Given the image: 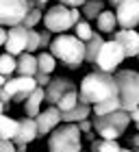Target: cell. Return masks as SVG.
Segmentation results:
<instances>
[{
    "mask_svg": "<svg viewBox=\"0 0 139 152\" xmlns=\"http://www.w3.org/2000/svg\"><path fill=\"white\" fill-rule=\"evenodd\" d=\"M96 24H98V31L100 33H107V35H111V33L115 31V13L113 11H107V9H102L98 13V18H96Z\"/></svg>",
    "mask_w": 139,
    "mask_h": 152,
    "instance_id": "cell-19",
    "label": "cell"
},
{
    "mask_svg": "<svg viewBox=\"0 0 139 152\" xmlns=\"http://www.w3.org/2000/svg\"><path fill=\"white\" fill-rule=\"evenodd\" d=\"M4 37H7V28H2V26H0V46L4 44Z\"/></svg>",
    "mask_w": 139,
    "mask_h": 152,
    "instance_id": "cell-38",
    "label": "cell"
},
{
    "mask_svg": "<svg viewBox=\"0 0 139 152\" xmlns=\"http://www.w3.org/2000/svg\"><path fill=\"white\" fill-rule=\"evenodd\" d=\"M91 150L94 152H120L122 148L117 143V139H94Z\"/></svg>",
    "mask_w": 139,
    "mask_h": 152,
    "instance_id": "cell-24",
    "label": "cell"
},
{
    "mask_svg": "<svg viewBox=\"0 0 139 152\" xmlns=\"http://www.w3.org/2000/svg\"><path fill=\"white\" fill-rule=\"evenodd\" d=\"M26 35H29V28H24L22 24L18 26H9L7 28V37H4V50L11 57H18L26 50Z\"/></svg>",
    "mask_w": 139,
    "mask_h": 152,
    "instance_id": "cell-11",
    "label": "cell"
},
{
    "mask_svg": "<svg viewBox=\"0 0 139 152\" xmlns=\"http://www.w3.org/2000/svg\"><path fill=\"white\" fill-rule=\"evenodd\" d=\"M0 102H4V104H9V102H11V96L7 94L2 87H0Z\"/></svg>",
    "mask_w": 139,
    "mask_h": 152,
    "instance_id": "cell-36",
    "label": "cell"
},
{
    "mask_svg": "<svg viewBox=\"0 0 139 152\" xmlns=\"http://www.w3.org/2000/svg\"><path fill=\"white\" fill-rule=\"evenodd\" d=\"M120 152H133V150H128V148H122V150H120Z\"/></svg>",
    "mask_w": 139,
    "mask_h": 152,
    "instance_id": "cell-44",
    "label": "cell"
},
{
    "mask_svg": "<svg viewBox=\"0 0 139 152\" xmlns=\"http://www.w3.org/2000/svg\"><path fill=\"white\" fill-rule=\"evenodd\" d=\"M35 87L37 85H35L33 76H9V78L4 80V85H2V89L11 96V102H24L26 96H29Z\"/></svg>",
    "mask_w": 139,
    "mask_h": 152,
    "instance_id": "cell-9",
    "label": "cell"
},
{
    "mask_svg": "<svg viewBox=\"0 0 139 152\" xmlns=\"http://www.w3.org/2000/svg\"><path fill=\"white\" fill-rule=\"evenodd\" d=\"M35 59H37V72L52 74V72H54V67H57V59H54L50 52H39Z\"/></svg>",
    "mask_w": 139,
    "mask_h": 152,
    "instance_id": "cell-23",
    "label": "cell"
},
{
    "mask_svg": "<svg viewBox=\"0 0 139 152\" xmlns=\"http://www.w3.org/2000/svg\"><path fill=\"white\" fill-rule=\"evenodd\" d=\"M78 20H80V11L63 4H52L50 9L41 13V22H44L46 31L50 33H67L70 28H74Z\"/></svg>",
    "mask_w": 139,
    "mask_h": 152,
    "instance_id": "cell-6",
    "label": "cell"
},
{
    "mask_svg": "<svg viewBox=\"0 0 139 152\" xmlns=\"http://www.w3.org/2000/svg\"><path fill=\"white\" fill-rule=\"evenodd\" d=\"M76 94H78V102H85V104H98V102L117 98L113 74H107L100 70L89 72L80 80V89Z\"/></svg>",
    "mask_w": 139,
    "mask_h": 152,
    "instance_id": "cell-1",
    "label": "cell"
},
{
    "mask_svg": "<svg viewBox=\"0 0 139 152\" xmlns=\"http://www.w3.org/2000/svg\"><path fill=\"white\" fill-rule=\"evenodd\" d=\"M76 85L70 78H65V76H54V78H50V83L44 87V102H48V104H57V100L63 96L65 91H70V89H74Z\"/></svg>",
    "mask_w": 139,
    "mask_h": 152,
    "instance_id": "cell-14",
    "label": "cell"
},
{
    "mask_svg": "<svg viewBox=\"0 0 139 152\" xmlns=\"http://www.w3.org/2000/svg\"><path fill=\"white\" fill-rule=\"evenodd\" d=\"M41 2H48V0H41Z\"/></svg>",
    "mask_w": 139,
    "mask_h": 152,
    "instance_id": "cell-45",
    "label": "cell"
},
{
    "mask_svg": "<svg viewBox=\"0 0 139 152\" xmlns=\"http://www.w3.org/2000/svg\"><path fill=\"white\" fill-rule=\"evenodd\" d=\"M130 143H133V152H139V135L137 133L130 137Z\"/></svg>",
    "mask_w": 139,
    "mask_h": 152,
    "instance_id": "cell-37",
    "label": "cell"
},
{
    "mask_svg": "<svg viewBox=\"0 0 139 152\" xmlns=\"http://www.w3.org/2000/svg\"><path fill=\"white\" fill-rule=\"evenodd\" d=\"M33 78H35V85H37V87H46V85H48V83H50V74H44V72H37V74H35V76H33Z\"/></svg>",
    "mask_w": 139,
    "mask_h": 152,
    "instance_id": "cell-32",
    "label": "cell"
},
{
    "mask_svg": "<svg viewBox=\"0 0 139 152\" xmlns=\"http://www.w3.org/2000/svg\"><path fill=\"white\" fill-rule=\"evenodd\" d=\"M18 133V120L9 117L7 113H0V139H13Z\"/></svg>",
    "mask_w": 139,
    "mask_h": 152,
    "instance_id": "cell-22",
    "label": "cell"
},
{
    "mask_svg": "<svg viewBox=\"0 0 139 152\" xmlns=\"http://www.w3.org/2000/svg\"><path fill=\"white\" fill-rule=\"evenodd\" d=\"M76 126H78L80 133H89V130H91V120H89V117H85V120L76 122Z\"/></svg>",
    "mask_w": 139,
    "mask_h": 152,
    "instance_id": "cell-35",
    "label": "cell"
},
{
    "mask_svg": "<svg viewBox=\"0 0 139 152\" xmlns=\"http://www.w3.org/2000/svg\"><path fill=\"white\" fill-rule=\"evenodd\" d=\"M37 139V126L33 117H22L18 120V133L13 137V146H29L31 141Z\"/></svg>",
    "mask_w": 139,
    "mask_h": 152,
    "instance_id": "cell-15",
    "label": "cell"
},
{
    "mask_svg": "<svg viewBox=\"0 0 139 152\" xmlns=\"http://www.w3.org/2000/svg\"><path fill=\"white\" fill-rule=\"evenodd\" d=\"M111 35H113L115 44H120L126 59H133L139 54V33L135 28H120V31H113Z\"/></svg>",
    "mask_w": 139,
    "mask_h": 152,
    "instance_id": "cell-12",
    "label": "cell"
},
{
    "mask_svg": "<svg viewBox=\"0 0 139 152\" xmlns=\"http://www.w3.org/2000/svg\"><path fill=\"white\" fill-rule=\"evenodd\" d=\"M130 126V117L128 111L117 109L113 113H104V115H94L91 117V128L98 133L102 139H117L128 130Z\"/></svg>",
    "mask_w": 139,
    "mask_h": 152,
    "instance_id": "cell-4",
    "label": "cell"
},
{
    "mask_svg": "<svg viewBox=\"0 0 139 152\" xmlns=\"http://www.w3.org/2000/svg\"><path fill=\"white\" fill-rule=\"evenodd\" d=\"M15 152H26V146H15Z\"/></svg>",
    "mask_w": 139,
    "mask_h": 152,
    "instance_id": "cell-42",
    "label": "cell"
},
{
    "mask_svg": "<svg viewBox=\"0 0 139 152\" xmlns=\"http://www.w3.org/2000/svg\"><path fill=\"white\" fill-rule=\"evenodd\" d=\"M26 11H29V0H0V26L9 28L22 24Z\"/></svg>",
    "mask_w": 139,
    "mask_h": 152,
    "instance_id": "cell-8",
    "label": "cell"
},
{
    "mask_svg": "<svg viewBox=\"0 0 139 152\" xmlns=\"http://www.w3.org/2000/svg\"><path fill=\"white\" fill-rule=\"evenodd\" d=\"M33 120H35V126H37V137H46L52 128H57L59 124H61V111H59L57 107L50 104L48 109L39 111Z\"/></svg>",
    "mask_w": 139,
    "mask_h": 152,
    "instance_id": "cell-13",
    "label": "cell"
},
{
    "mask_svg": "<svg viewBox=\"0 0 139 152\" xmlns=\"http://www.w3.org/2000/svg\"><path fill=\"white\" fill-rule=\"evenodd\" d=\"M0 74L4 76V78H9V76L15 74V57H11V54H0Z\"/></svg>",
    "mask_w": 139,
    "mask_h": 152,
    "instance_id": "cell-27",
    "label": "cell"
},
{
    "mask_svg": "<svg viewBox=\"0 0 139 152\" xmlns=\"http://www.w3.org/2000/svg\"><path fill=\"white\" fill-rule=\"evenodd\" d=\"M4 80H7V78H4V76H2V74H0V87H2V85H4Z\"/></svg>",
    "mask_w": 139,
    "mask_h": 152,
    "instance_id": "cell-43",
    "label": "cell"
},
{
    "mask_svg": "<svg viewBox=\"0 0 139 152\" xmlns=\"http://www.w3.org/2000/svg\"><path fill=\"white\" fill-rule=\"evenodd\" d=\"M9 107H11V104H4V102H0V113H4Z\"/></svg>",
    "mask_w": 139,
    "mask_h": 152,
    "instance_id": "cell-39",
    "label": "cell"
},
{
    "mask_svg": "<svg viewBox=\"0 0 139 152\" xmlns=\"http://www.w3.org/2000/svg\"><path fill=\"white\" fill-rule=\"evenodd\" d=\"M76 102H78V94H76V89H70V91H65V94L57 100V104H54V107L63 113V111H70Z\"/></svg>",
    "mask_w": 139,
    "mask_h": 152,
    "instance_id": "cell-25",
    "label": "cell"
},
{
    "mask_svg": "<svg viewBox=\"0 0 139 152\" xmlns=\"http://www.w3.org/2000/svg\"><path fill=\"white\" fill-rule=\"evenodd\" d=\"M35 50H39V31H35V28H29V35H26V50L24 52H35Z\"/></svg>",
    "mask_w": 139,
    "mask_h": 152,
    "instance_id": "cell-30",
    "label": "cell"
},
{
    "mask_svg": "<svg viewBox=\"0 0 139 152\" xmlns=\"http://www.w3.org/2000/svg\"><path fill=\"white\" fill-rule=\"evenodd\" d=\"M52 41V33L50 31H39V50H48V46H50Z\"/></svg>",
    "mask_w": 139,
    "mask_h": 152,
    "instance_id": "cell-31",
    "label": "cell"
},
{
    "mask_svg": "<svg viewBox=\"0 0 139 152\" xmlns=\"http://www.w3.org/2000/svg\"><path fill=\"white\" fill-rule=\"evenodd\" d=\"M124 59H126V57H124V52H122L120 44H115V41L111 39V41H102L100 50H98V54H96L94 65L98 67L100 72L113 74L117 67L122 65V61H124Z\"/></svg>",
    "mask_w": 139,
    "mask_h": 152,
    "instance_id": "cell-7",
    "label": "cell"
},
{
    "mask_svg": "<svg viewBox=\"0 0 139 152\" xmlns=\"http://www.w3.org/2000/svg\"><path fill=\"white\" fill-rule=\"evenodd\" d=\"M39 22H41V11L29 9V11H26V15H24V20H22V26H24V28H35Z\"/></svg>",
    "mask_w": 139,
    "mask_h": 152,
    "instance_id": "cell-29",
    "label": "cell"
},
{
    "mask_svg": "<svg viewBox=\"0 0 139 152\" xmlns=\"http://www.w3.org/2000/svg\"><path fill=\"white\" fill-rule=\"evenodd\" d=\"M115 22L122 28H135L139 24V0H122L115 7Z\"/></svg>",
    "mask_w": 139,
    "mask_h": 152,
    "instance_id": "cell-10",
    "label": "cell"
},
{
    "mask_svg": "<svg viewBox=\"0 0 139 152\" xmlns=\"http://www.w3.org/2000/svg\"><path fill=\"white\" fill-rule=\"evenodd\" d=\"M59 4L70 7V9H80V7L85 4V0H59Z\"/></svg>",
    "mask_w": 139,
    "mask_h": 152,
    "instance_id": "cell-33",
    "label": "cell"
},
{
    "mask_svg": "<svg viewBox=\"0 0 139 152\" xmlns=\"http://www.w3.org/2000/svg\"><path fill=\"white\" fill-rule=\"evenodd\" d=\"M0 152H15L13 141L11 139H0Z\"/></svg>",
    "mask_w": 139,
    "mask_h": 152,
    "instance_id": "cell-34",
    "label": "cell"
},
{
    "mask_svg": "<svg viewBox=\"0 0 139 152\" xmlns=\"http://www.w3.org/2000/svg\"><path fill=\"white\" fill-rule=\"evenodd\" d=\"M107 2H109L111 7H117V4H120V2H122V0H107Z\"/></svg>",
    "mask_w": 139,
    "mask_h": 152,
    "instance_id": "cell-41",
    "label": "cell"
},
{
    "mask_svg": "<svg viewBox=\"0 0 139 152\" xmlns=\"http://www.w3.org/2000/svg\"><path fill=\"white\" fill-rule=\"evenodd\" d=\"M91 152H94V150H91Z\"/></svg>",
    "mask_w": 139,
    "mask_h": 152,
    "instance_id": "cell-46",
    "label": "cell"
},
{
    "mask_svg": "<svg viewBox=\"0 0 139 152\" xmlns=\"http://www.w3.org/2000/svg\"><path fill=\"white\" fill-rule=\"evenodd\" d=\"M102 41H104V37L100 35V33H91V37L85 41V61L87 63H94L96 61V54H98Z\"/></svg>",
    "mask_w": 139,
    "mask_h": 152,
    "instance_id": "cell-20",
    "label": "cell"
},
{
    "mask_svg": "<svg viewBox=\"0 0 139 152\" xmlns=\"http://www.w3.org/2000/svg\"><path fill=\"white\" fill-rule=\"evenodd\" d=\"M41 104H44V87H35L33 91L26 96V100H24V113H26V117H35L41 111Z\"/></svg>",
    "mask_w": 139,
    "mask_h": 152,
    "instance_id": "cell-17",
    "label": "cell"
},
{
    "mask_svg": "<svg viewBox=\"0 0 139 152\" xmlns=\"http://www.w3.org/2000/svg\"><path fill=\"white\" fill-rule=\"evenodd\" d=\"M48 50L54 59L61 61L70 70H78L85 63V44L76 35H57L50 41Z\"/></svg>",
    "mask_w": 139,
    "mask_h": 152,
    "instance_id": "cell-2",
    "label": "cell"
},
{
    "mask_svg": "<svg viewBox=\"0 0 139 152\" xmlns=\"http://www.w3.org/2000/svg\"><path fill=\"white\" fill-rule=\"evenodd\" d=\"M89 113H91V104L76 102L70 111H63V113H61V122H65V124H76V122H80V120H85V117H89Z\"/></svg>",
    "mask_w": 139,
    "mask_h": 152,
    "instance_id": "cell-18",
    "label": "cell"
},
{
    "mask_svg": "<svg viewBox=\"0 0 139 152\" xmlns=\"http://www.w3.org/2000/svg\"><path fill=\"white\" fill-rule=\"evenodd\" d=\"M15 72L18 76H35L37 74V59L31 52H22L15 59Z\"/></svg>",
    "mask_w": 139,
    "mask_h": 152,
    "instance_id": "cell-16",
    "label": "cell"
},
{
    "mask_svg": "<svg viewBox=\"0 0 139 152\" xmlns=\"http://www.w3.org/2000/svg\"><path fill=\"white\" fill-rule=\"evenodd\" d=\"M80 130L76 124H63L48 133V148L50 152H83Z\"/></svg>",
    "mask_w": 139,
    "mask_h": 152,
    "instance_id": "cell-5",
    "label": "cell"
},
{
    "mask_svg": "<svg viewBox=\"0 0 139 152\" xmlns=\"http://www.w3.org/2000/svg\"><path fill=\"white\" fill-rule=\"evenodd\" d=\"M91 33H94V28H91V24H89L87 20H78V22L74 24V35L78 37L83 44H85V41L91 37Z\"/></svg>",
    "mask_w": 139,
    "mask_h": 152,
    "instance_id": "cell-28",
    "label": "cell"
},
{
    "mask_svg": "<svg viewBox=\"0 0 139 152\" xmlns=\"http://www.w3.org/2000/svg\"><path fill=\"white\" fill-rule=\"evenodd\" d=\"M104 9V0H85V4L80 7V18H85L87 22H91V20L98 18V13Z\"/></svg>",
    "mask_w": 139,
    "mask_h": 152,
    "instance_id": "cell-21",
    "label": "cell"
},
{
    "mask_svg": "<svg viewBox=\"0 0 139 152\" xmlns=\"http://www.w3.org/2000/svg\"><path fill=\"white\" fill-rule=\"evenodd\" d=\"M85 135H87V141H94V139H96V135L91 133V130H89V133H85Z\"/></svg>",
    "mask_w": 139,
    "mask_h": 152,
    "instance_id": "cell-40",
    "label": "cell"
},
{
    "mask_svg": "<svg viewBox=\"0 0 139 152\" xmlns=\"http://www.w3.org/2000/svg\"><path fill=\"white\" fill-rule=\"evenodd\" d=\"M115 80V91L120 100L122 111H133L139 109V74L135 70H115L113 72Z\"/></svg>",
    "mask_w": 139,
    "mask_h": 152,
    "instance_id": "cell-3",
    "label": "cell"
},
{
    "mask_svg": "<svg viewBox=\"0 0 139 152\" xmlns=\"http://www.w3.org/2000/svg\"><path fill=\"white\" fill-rule=\"evenodd\" d=\"M117 109H122V107H120V100H117V98H111V100L98 102V104H91V111H94V115L113 113V111H117Z\"/></svg>",
    "mask_w": 139,
    "mask_h": 152,
    "instance_id": "cell-26",
    "label": "cell"
}]
</instances>
